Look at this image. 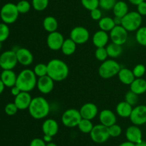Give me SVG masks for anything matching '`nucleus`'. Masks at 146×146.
Segmentation results:
<instances>
[{
  "label": "nucleus",
  "mask_w": 146,
  "mask_h": 146,
  "mask_svg": "<svg viewBox=\"0 0 146 146\" xmlns=\"http://www.w3.org/2000/svg\"><path fill=\"white\" fill-rule=\"evenodd\" d=\"M69 68L64 61L58 58L50 60L47 64V75L54 81H62L68 77Z\"/></svg>",
  "instance_id": "1"
},
{
  "label": "nucleus",
  "mask_w": 146,
  "mask_h": 146,
  "mask_svg": "<svg viewBox=\"0 0 146 146\" xmlns=\"http://www.w3.org/2000/svg\"><path fill=\"white\" fill-rule=\"evenodd\" d=\"M28 110L30 115L33 118L36 120L43 119L49 114V103L44 97H35L31 100Z\"/></svg>",
  "instance_id": "2"
},
{
  "label": "nucleus",
  "mask_w": 146,
  "mask_h": 146,
  "mask_svg": "<svg viewBox=\"0 0 146 146\" xmlns=\"http://www.w3.org/2000/svg\"><path fill=\"white\" fill-rule=\"evenodd\" d=\"M36 77L34 71L26 68L17 75L16 86H17L21 91L30 92L36 86Z\"/></svg>",
  "instance_id": "3"
},
{
  "label": "nucleus",
  "mask_w": 146,
  "mask_h": 146,
  "mask_svg": "<svg viewBox=\"0 0 146 146\" xmlns=\"http://www.w3.org/2000/svg\"><path fill=\"white\" fill-rule=\"evenodd\" d=\"M121 68V65L115 60L106 59L98 68V74L104 79H109L118 75Z\"/></svg>",
  "instance_id": "4"
},
{
  "label": "nucleus",
  "mask_w": 146,
  "mask_h": 146,
  "mask_svg": "<svg viewBox=\"0 0 146 146\" xmlns=\"http://www.w3.org/2000/svg\"><path fill=\"white\" fill-rule=\"evenodd\" d=\"M142 16L138 11H128L121 19V26L128 31H136L142 24Z\"/></svg>",
  "instance_id": "5"
},
{
  "label": "nucleus",
  "mask_w": 146,
  "mask_h": 146,
  "mask_svg": "<svg viewBox=\"0 0 146 146\" xmlns=\"http://www.w3.org/2000/svg\"><path fill=\"white\" fill-rule=\"evenodd\" d=\"M19 12L17 4L13 3H7L4 4L0 11V17L4 23L11 24L15 22L19 17Z\"/></svg>",
  "instance_id": "6"
},
{
  "label": "nucleus",
  "mask_w": 146,
  "mask_h": 146,
  "mask_svg": "<svg viewBox=\"0 0 146 146\" xmlns=\"http://www.w3.org/2000/svg\"><path fill=\"white\" fill-rule=\"evenodd\" d=\"M82 119L80 111L74 108H70L64 111L61 116V122L68 128H74L78 126V123Z\"/></svg>",
  "instance_id": "7"
},
{
  "label": "nucleus",
  "mask_w": 146,
  "mask_h": 146,
  "mask_svg": "<svg viewBox=\"0 0 146 146\" xmlns=\"http://www.w3.org/2000/svg\"><path fill=\"white\" fill-rule=\"evenodd\" d=\"M89 134L91 140L94 143L98 144L106 142L110 138L108 127L105 126L101 123L94 125L92 131H91Z\"/></svg>",
  "instance_id": "8"
},
{
  "label": "nucleus",
  "mask_w": 146,
  "mask_h": 146,
  "mask_svg": "<svg viewBox=\"0 0 146 146\" xmlns=\"http://www.w3.org/2000/svg\"><path fill=\"white\" fill-rule=\"evenodd\" d=\"M17 63L16 51L9 50L0 55V67L3 70H12L15 68Z\"/></svg>",
  "instance_id": "9"
},
{
  "label": "nucleus",
  "mask_w": 146,
  "mask_h": 146,
  "mask_svg": "<svg viewBox=\"0 0 146 146\" xmlns=\"http://www.w3.org/2000/svg\"><path fill=\"white\" fill-rule=\"evenodd\" d=\"M109 37L113 43L123 46L128 40V31L121 25H116L110 31Z\"/></svg>",
  "instance_id": "10"
},
{
  "label": "nucleus",
  "mask_w": 146,
  "mask_h": 146,
  "mask_svg": "<svg viewBox=\"0 0 146 146\" xmlns=\"http://www.w3.org/2000/svg\"><path fill=\"white\" fill-rule=\"evenodd\" d=\"M133 125H143L146 123V106L138 105L133 108L132 113L129 117Z\"/></svg>",
  "instance_id": "11"
},
{
  "label": "nucleus",
  "mask_w": 146,
  "mask_h": 146,
  "mask_svg": "<svg viewBox=\"0 0 146 146\" xmlns=\"http://www.w3.org/2000/svg\"><path fill=\"white\" fill-rule=\"evenodd\" d=\"M89 31L84 27H76L70 33V38L76 44H84L88 41Z\"/></svg>",
  "instance_id": "12"
},
{
  "label": "nucleus",
  "mask_w": 146,
  "mask_h": 146,
  "mask_svg": "<svg viewBox=\"0 0 146 146\" xmlns=\"http://www.w3.org/2000/svg\"><path fill=\"white\" fill-rule=\"evenodd\" d=\"M64 36L58 31H56L49 33L46 38V44L48 48L52 51L61 50L64 41Z\"/></svg>",
  "instance_id": "13"
},
{
  "label": "nucleus",
  "mask_w": 146,
  "mask_h": 146,
  "mask_svg": "<svg viewBox=\"0 0 146 146\" xmlns=\"http://www.w3.org/2000/svg\"><path fill=\"white\" fill-rule=\"evenodd\" d=\"M36 87L39 92H41V94H48L51 93L54 89V81L48 75L39 77L37 79Z\"/></svg>",
  "instance_id": "14"
},
{
  "label": "nucleus",
  "mask_w": 146,
  "mask_h": 146,
  "mask_svg": "<svg viewBox=\"0 0 146 146\" xmlns=\"http://www.w3.org/2000/svg\"><path fill=\"white\" fill-rule=\"evenodd\" d=\"M82 118L93 120L98 115V110L96 105L93 103H86L81 107L79 110Z\"/></svg>",
  "instance_id": "15"
},
{
  "label": "nucleus",
  "mask_w": 146,
  "mask_h": 146,
  "mask_svg": "<svg viewBox=\"0 0 146 146\" xmlns=\"http://www.w3.org/2000/svg\"><path fill=\"white\" fill-rule=\"evenodd\" d=\"M18 63L23 66L31 65L34 61V56L32 53L26 48H19L16 51Z\"/></svg>",
  "instance_id": "16"
},
{
  "label": "nucleus",
  "mask_w": 146,
  "mask_h": 146,
  "mask_svg": "<svg viewBox=\"0 0 146 146\" xmlns=\"http://www.w3.org/2000/svg\"><path fill=\"white\" fill-rule=\"evenodd\" d=\"M31 100H32V98L29 92L21 91L19 95L15 96L14 103L16 104L19 110L24 111V110L28 109Z\"/></svg>",
  "instance_id": "17"
},
{
  "label": "nucleus",
  "mask_w": 146,
  "mask_h": 146,
  "mask_svg": "<svg viewBox=\"0 0 146 146\" xmlns=\"http://www.w3.org/2000/svg\"><path fill=\"white\" fill-rule=\"evenodd\" d=\"M99 121L101 124L109 127L116 123L117 118L115 114L109 109H104L99 113Z\"/></svg>",
  "instance_id": "18"
},
{
  "label": "nucleus",
  "mask_w": 146,
  "mask_h": 146,
  "mask_svg": "<svg viewBox=\"0 0 146 146\" xmlns=\"http://www.w3.org/2000/svg\"><path fill=\"white\" fill-rule=\"evenodd\" d=\"M125 137L127 138V141L135 144L142 141V131L138 125H131L126 129Z\"/></svg>",
  "instance_id": "19"
},
{
  "label": "nucleus",
  "mask_w": 146,
  "mask_h": 146,
  "mask_svg": "<svg viewBox=\"0 0 146 146\" xmlns=\"http://www.w3.org/2000/svg\"><path fill=\"white\" fill-rule=\"evenodd\" d=\"M41 128L44 135L53 137L57 134L59 126L56 120L53 118H48L44 121Z\"/></svg>",
  "instance_id": "20"
},
{
  "label": "nucleus",
  "mask_w": 146,
  "mask_h": 146,
  "mask_svg": "<svg viewBox=\"0 0 146 146\" xmlns=\"http://www.w3.org/2000/svg\"><path fill=\"white\" fill-rule=\"evenodd\" d=\"M109 35L106 31H102L100 29L95 32L92 37V41L94 45L97 48L99 47H105L108 44L109 40Z\"/></svg>",
  "instance_id": "21"
},
{
  "label": "nucleus",
  "mask_w": 146,
  "mask_h": 146,
  "mask_svg": "<svg viewBox=\"0 0 146 146\" xmlns=\"http://www.w3.org/2000/svg\"><path fill=\"white\" fill-rule=\"evenodd\" d=\"M17 76L12 70H3L0 76V79L6 87L11 88L16 85Z\"/></svg>",
  "instance_id": "22"
},
{
  "label": "nucleus",
  "mask_w": 146,
  "mask_h": 146,
  "mask_svg": "<svg viewBox=\"0 0 146 146\" xmlns=\"http://www.w3.org/2000/svg\"><path fill=\"white\" fill-rule=\"evenodd\" d=\"M130 90L137 95H142L146 92V80L142 78H135L130 85Z\"/></svg>",
  "instance_id": "23"
},
{
  "label": "nucleus",
  "mask_w": 146,
  "mask_h": 146,
  "mask_svg": "<svg viewBox=\"0 0 146 146\" xmlns=\"http://www.w3.org/2000/svg\"><path fill=\"white\" fill-rule=\"evenodd\" d=\"M118 76L120 81L125 85H131L135 78L132 70L128 68H121L118 74Z\"/></svg>",
  "instance_id": "24"
},
{
  "label": "nucleus",
  "mask_w": 146,
  "mask_h": 146,
  "mask_svg": "<svg viewBox=\"0 0 146 146\" xmlns=\"http://www.w3.org/2000/svg\"><path fill=\"white\" fill-rule=\"evenodd\" d=\"M133 106L125 101L118 103L115 108L117 114L121 118H129L133 111Z\"/></svg>",
  "instance_id": "25"
},
{
  "label": "nucleus",
  "mask_w": 146,
  "mask_h": 146,
  "mask_svg": "<svg viewBox=\"0 0 146 146\" xmlns=\"http://www.w3.org/2000/svg\"><path fill=\"white\" fill-rule=\"evenodd\" d=\"M112 10L115 17L123 18L128 13V6L125 1H117Z\"/></svg>",
  "instance_id": "26"
},
{
  "label": "nucleus",
  "mask_w": 146,
  "mask_h": 146,
  "mask_svg": "<svg viewBox=\"0 0 146 146\" xmlns=\"http://www.w3.org/2000/svg\"><path fill=\"white\" fill-rule=\"evenodd\" d=\"M58 21L55 17L48 16L45 17L43 21V27L48 33L56 31L58 29Z\"/></svg>",
  "instance_id": "27"
},
{
  "label": "nucleus",
  "mask_w": 146,
  "mask_h": 146,
  "mask_svg": "<svg viewBox=\"0 0 146 146\" xmlns=\"http://www.w3.org/2000/svg\"><path fill=\"white\" fill-rule=\"evenodd\" d=\"M115 26L116 25L114 21V19L109 17H102L98 21V27H99L100 29L106 31V32L111 31Z\"/></svg>",
  "instance_id": "28"
},
{
  "label": "nucleus",
  "mask_w": 146,
  "mask_h": 146,
  "mask_svg": "<svg viewBox=\"0 0 146 146\" xmlns=\"http://www.w3.org/2000/svg\"><path fill=\"white\" fill-rule=\"evenodd\" d=\"M76 45L77 44L71 38H66L64 40L61 50L64 55L71 56L75 53L76 50Z\"/></svg>",
  "instance_id": "29"
},
{
  "label": "nucleus",
  "mask_w": 146,
  "mask_h": 146,
  "mask_svg": "<svg viewBox=\"0 0 146 146\" xmlns=\"http://www.w3.org/2000/svg\"><path fill=\"white\" fill-rule=\"evenodd\" d=\"M106 48L108 57H111L112 58H118V56L121 55L123 52L122 46L118 45V44H114L113 42L108 44Z\"/></svg>",
  "instance_id": "30"
},
{
  "label": "nucleus",
  "mask_w": 146,
  "mask_h": 146,
  "mask_svg": "<svg viewBox=\"0 0 146 146\" xmlns=\"http://www.w3.org/2000/svg\"><path fill=\"white\" fill-rule=\"evenodd\" d=\"M94 126V125H93L91 120L82 118L77 127H78V129H79V131H81V132H82L83 133L87 134L91 133V131H92Z\"/></svg>",
  "instance_id": "31"
},
{
  "label": "nucleus",
  "mask_w": 146,
  "mask_h": 146,
  "mask_svg": "<svg viewBox=\"0 0 146 146\" xmlns=\"http://www.w3.org/2000/svg\"><path fill=\"white\" fill-rule=\"evenodd\" d=\"M135 39L140 45L146 46V27H141L137 30Z\"/></svg>",
  "instance_id": "32"
},
{
  "label": "nucleus",
  "mask_w": 146,
  "mask_h": 146,
  "mask_svg": "<svg viewBox=\"0 0 146 146\" xmlns=\"http://www.w3.org/2000/svg\"><path fill=\"white\" fill-rule=\"evenodd\" d=\"M48 0H32V7L37 11H42L47 8L48 5Z\"/></svg>",
  "instance_id": "33"
},
{
  "label": "nucleus",
  "mask_w": 146,
  "mask_h": 146,
  "mask_svg": "<svg viewBox=\"0 0 146 146\" xmlns=\"http://www.w3.org/2000/svg\"><path fill=\"white\" fill-rule=\"evenodd\" d=\"M34 72L38 78L47 75V64L42 63L36 64L34 68Z\"/></svg>",
  "instance_id": "34"
},
{
  "label": "nucleus",
  "mask_w": 146,
  "mask_h": 146,
  "mask_svg": "<svg viewBox=\"0 0 146 146\" xmlns=\"http://www.w3.org/2000/svg\"><path fill=\"white\" fill-rule=\"evenodd\" d=\"M17 7L19 14H27L31 9V4L27 0H21L17 4Z\"/></svg>",
  "instance_id": "35"
},
{
  "label": "nucleus",
  "mask_w": 146,
  "mask_h": 146,
  "mask_svg": "<svg viewBox=\"0 0 146 146\" xmlns=\"http://www.w3.org/2000/svg\"><path fill=\"white\" fill-rule=\"evenodd\" d=\"M9 28L5 23H0V41H6L9 36Z\"/></svg>",
  "instance_id": "36"
},
{
  "label": "nucleus",
  "mask_w": 146,
  "mask_h": 146,
  "mask_svg": "<svg viewBox=\"0 0 146 146\" xmlns=\"http://www.w3.org/2000/svg\"><path fill=\"white\" fill-rule=\"evenodd\" d=\"M81 4L87 10L94 9L99 7V0H81Z\"/></svg>",
  "instance_id": "37"
},
{
  "label": "nucleus",
  "mask_w": 146,
  "mask_h": 146,
  "mask_svg": "<svg viewBox=\"0 0 146 146\" xmlns=\"http://www.w3.org/2000/svg\"><path fill=\"white\" fill-rule=\"evenodd\" d=\"M95 57L97 60H98L99 61H101V62L106 61L107 59V58L108 57L106 48L105 47H99V48H97V49L95 51Z\"/></svg>",
  "instance_id": "38"
},
{
  "label": "nucleus",
  "mask_w": 146,
  "mask_h": 146,
  "mask_svg": "<svg viewBox=\"0 0 146 146\" xmlns=\"http://www.w3.org/2000/svg\"><path fill=\"white\" fill-rule=\"evenodd\" d=\"M125 101L128 102L129 104H131L132 106H133L136 105L137 103H138V95H137L136 94H135V93L130 90L125 94Z\"/></svg>",
  "instance_id": "39"
},
{
  "label": "nucleus",
  "mask_w": 146,
  "mask_h": 146,
  "mask_svg": "<svg viewBox=\"0 0 146 146\" xmlns=\"http://www.w3.org/2000/svg\"><path fill=\"white\" fill-rule=\"evenodd\" d=\"M117 0H99V7L105 11L112 10Z\"/></svg>",
  "instance_id": "40"
},
{
  "label": "nucleus",
  "mask_w": 146,
  "mask_h": 146,
  "mask_svg": "<svg viewBox=\"0 0 146 146\" xmlns=\"http://www.w3.org/2000/svg\"><path fill=\"white\" fill-rule=\"evenodd\" d=\"M108 129L110 137L116 138V137L120 136L121 133H122V128H121V127L119 125L116 123L108 127Z\"/></svg>",
  "instance_id": "41"
},
{
  "label": "nucleus",
  "mask_w": 146,
  "mask_h": 146,
  "mask_svg": "<svg viewBox=\"0 0 146 146\" xmlns=\"http://www.w3.org/2000/svg\"><path fill=\"white\" fill-rule=\"evenodd\" d=\"M135 78H142L146 72V68L143 64H137L132 70Z\"/></svg>",
  "instance_id": "42"
},
{
  "label": "nucleus",
  "mask_w": 146,
  "mask_h": 146,
  "mask_svg": "<svg viewBox=\"0 0 146 146\" xmlns=\"http://www.w3.org/2000/svg\"><path fill=\"white\" fill-rule=\"evenodd\" d=\"M18 108L14 103H9L7 104L4 108V112L8 115H14L18 111Z\"/></svg>",
  "instance_id": "43"
},
{
  "label": "nucleus",
  "mask_w": 146,
  "mask_h": 146,
  "mask_svg": "<svg viewBox=\"0 0 146 146\" xmlns=\"http://www.w3.org/2000/svg\"><path fill=\"white\" fill-rule=\"evenodd\" d=\"M90 15H91V19L94 21H99L102 18V12L101 9L98 8L94 9L90 11Z\"/></svg>",
  "instance_id": "44"
},
{
  "label": "nucleus",
  "mask_w": 146,
  "mask_h": 146,
  "mask_svg": "<svg viewBox=\"0 0 146 146\" xmlns=\"http://www.w3.org/2000/svg\"><path fill=\"white\" fill-rule=\"evenodd\" d=\"M137 10L138 12L141 16H146V1H143L141 4L137 6Z\"/></svg>",
  "instance_id": "45"
},
{
  "label": "nucleus",
  "mask_w": 146,
  "mask_h": 146,
  "mask_svg": "<svg viewBox=\"0 0 146 146\" xmlns=\"http://www.w3.org/2000/svg\"><path fill=\"white\" fill-rule=\"evenodd\" d=\"M29 146H46V143L43 139L36 138L31 141Z\"/></svg>",
  "instance_id": "46"
},
{
  "label": "nucleus",
  "mask_w": 146,
  "mask_h": 146,
  "mask_svg": "<svg viewBox=\"0 0 146 146\" xmlns=\"http://www.w3.org/2000/svg\"><path fill=\"white\" fill-rule=\"evenodd\" d=\"M21 92V91L20 90V88H19L17 86L15 85L11 88V95L14 96V97L17 96V95H19V94Z\"/></svg>",
  "instance_id": "47"
},
{
  "label": "nucleus",
  "mask_w": 146,
  "mask_h": 146,
  "mask_svg": "<svg viewBox=\"0 0 146 146\" xmlns=\"http://www.w3.org/2000/svg\"><path fill=\"white\" fill-rule=\"evenodd\" d=\"M128 1H129V2L131 3V4H132L133 5L138 6V4H141V2L144 1L145 0H128Z\"/></svg>",
  "instance_id": "48"
},
{
  "label": "nucleus",
  "mask_w": 146,
  "mask_h": 146,
  "mask_svg": "<svg viewBox=\"0 0 146 146\" xmlns=\"http://www.w3.org/2000/svg\"><path fill=\"white\" fill-rule=\"evenodd\" d=\"M118 146H135V143L132 142H130V141H125V142L122 143L120 144Z\"/></svg>",
  "instance_id": "49"
},
{
  "label": "nucleus",
  "mask_w": 146,
  "mask_h": 146,
  "mask_svg": "<svg viewBox=\"0 0 146 146\" xmlns=\"http://www.w3.org/2000/svg\"><path fill=\"white\" fill-rule=\"evenodd\" d=\"M121 19L119 17H114V21H115V25H121Z\"/></svg>",
  "instance_id": "50"
},
{
  "label": "nucleus",
  "mask_w": 146,
  "mask_h": 146,
  "mask_svg": "<svg viewBox=\"0 0 146 146\" xmlns=\"http://www.w3.org/2000/svg\"><path fill=\"white\" fill-rule=\"evenodd\" d=\"M51 139H52V137L49 136V135H44V141H45L46 143H49L51 141Z\"/></svg>",
  "instance_id": "51"
},
{
  "label": "nucleus",
  "mask_w": 146,
  "mask_h": 146,
  "mask_svg": "<svg viewBox=\"0 0 146 146\" xmlns=\"http://www.w3.org/2000/svg\"><path fill=\"white\" fill-rule=\"evenodd\" d=\"M4 88H5V86H4V84H3V82L1 81V80L0 79V94H2L3 91H4Z\"/></svg>",
  "instance_id": "52"
},
{
  "label": "nucleus",
  "mask_w": 146,
  "mask_h": 146,
  "mask_svg": "<svg viewBox=\"0 0 146 146\" xmlns=\"http://www.w3.org/2000/svg\"><path fill=\"white\" fill-rule=\"evenodd\" d=\"M135 146H146V141H141L140 142L137 143L135 144Z\"/></svg>",
  "instance_id": "53"
},
{
  "label": "nucleus",
  "mask_w": 146,
  "mask_h": 146,
  "mask_svg": "<svg viewBox=\"0 0 146 146\" xmlns=\"http://www.w3.org/2000/svg\"><path fill=\"white\" fill-rule=\"evenodd\" d=\"M46 146H57V145H56V144H55L54 143L49 142V143H47Z\"/></svg>",
  "instance_id": "54"
},
{
  "label": "nucleus",
  "mask_w": 146,
  "mask_h": 146,
  "mask_svg": "<svg viewBox=\"0 0 146 146\" xmlns=\"http://www.w3.org/2000/svg\"><path fill=\"white\" fill-rule=\"evenodd\" d=\"M1 43H2V42H1V41H0V50H1V46H2V44H1Z\"/></svg>",
  "instance_id": "55"
}]
</instances>
